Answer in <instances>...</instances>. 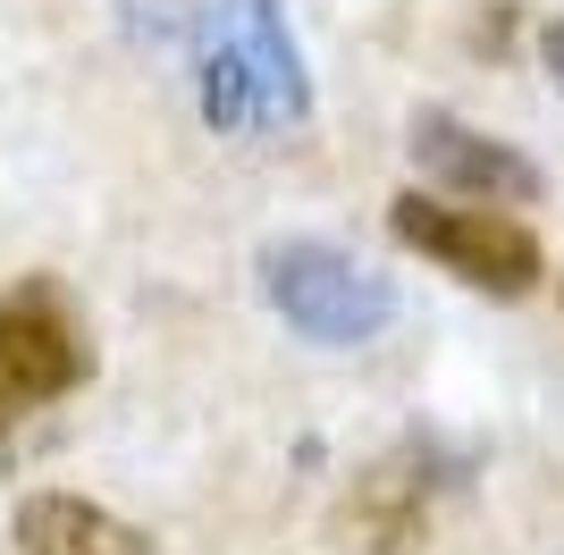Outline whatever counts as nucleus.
Instances as JSON below:
<instances>
[{
  "label": "nucleus",
  "mask_w": 564,
  "mask_h": 555,
  "mask_svg": "<svg viewBox=\"0 0 564 555\" xmlns=\"http://www.w3.org/2000/svg\"><path fill=\"white\" fill-rule=\"evenodd\" d=\"M194 101L219 135H270L312 118V68L279 0H228V34L194 59Z\"/></svg>",
  "instance_id": "nucleus-1"
},
{
  "label": "nucleus",
  "mask_w": 564,
  "mask_h": 555,
  "mask_svg": "<svg viewBox=\"0 0 564 555\" xmlns=\"http://www.w3.org/2000/svg\"><path fill=\"white\" fill-rule=\"evenodd\" d=\"M388 236H397L404 253L438 261L447 278H464L471 295H489V303H522V295H540V278H547L540 236L522 228V219H506V210H489V203L397 194L388 203Z\"/></svg>",
  "instance_id": "nucleus-2"
},
{
  "label": "nucleus",
  "mask_w": 564,
  "mask_h": 555,
  "mask_svg": "<svg viewBox=\"0 0 564 555\" xmlns=\"http://www.w3.org/2000/svg\"><path fill=\"white\" fill-rule=\"evenodd\" d=\"M261 303L304 346H371L379 328L397 320V286L371 261L337 253V244H312V236H286V244L261 253Z\"/></svg>",
  "instance_id": "nucleus-3"
},
{
  "label": "nucleus",
  "mask_w": 564,
  "mask_h": 555,
  "mask_svg": "<svg viewBox=\"0 0 564 555\" xmlns=\"http://www.w3.org/2000/svg\"><path fill=\"white\" fill-rule=\"evenodd\" d=\"M94 379V337L76 320V303L43 278H25L0 295V446L25 413H43L59 395Z\"/></svg>",
  "instance_id": "nucleus-4"
},
{
  "label": "nucleus",
  "mask_w": 564,
  "mask_h": 555,
  "mask_svg": "<svg viewBox=\"0 0 564 555\" xmlns=\"http://www.w3.org/2000/svg\"><path fill=\"white\" fill-rule=\"evenodd\" d=\"M413 161L438 177L447 203H489L497 210V203H540V194H547L540 161H522L514 143L480 135V127H464V118H447V110L413 118Z\"/></svg>",
  "instance_id": "nucleus-5"
},
{
  "label": "nucleus",
  "mask_w": 564,
  "mask_h": 555,
  "mask_svg": "<svg viewBox=\"0 0 564 555\" xmlns=\"http://www.w3.org/2000/svg\"><path fill=\"white\" fill-rule=\"evenodd\" d=\"M9 538L18 555H152L135 522H118L94 497H68V488H34L9 513Z\"/></svg>",
  "instance_id": "nucleus-6"
},
{
  "label": "nucleus",
  "mask_w": 564,
  "mask_h": 555,
  "mask_svg": "<svg viewBox=\"0 0 564 555\" xmlns=\"http://www.w3.org/2000/svg\"><path fill=\"white\" fill-rule=\"evenodd\" d=\"M540 68L556 76V92H564V18H547V25H540Z\"/></svg>",
  "instance_id": "nucleus-7"
}]
</instances>
